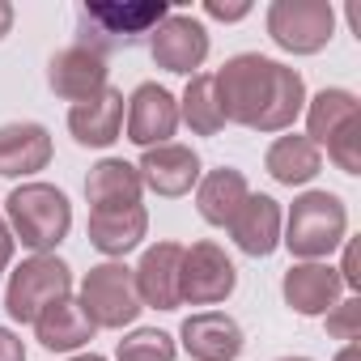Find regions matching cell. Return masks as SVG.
Here are the masks:
<instances>
[{"instance_id":"15","label":"cell","mask_w":361,"mask_h":361,"mask_svg":"<svg viewBox=\"0 0 361 361\" xmlns=\"http://www.w3.org/2000/svg\"><path fill=\"white\" fill-rule=\"evenodd\" d=\"M178 264H183V247L178 243H157L140 255V264L132 268L140 306H153V310L183 306L178 302Z\"/></svg>"},{"instance_id":"6","label":"cell","mask_w":361,"mask_h":361,"mask_svg":"<svg viewBox=\"0 0 361 361\" xmlns=\"http://www.w3.org/2000/svg\"><path fill=\"white\" fill-rule=\"evenodd\" d=\"M81 306H85V314L94 319V327H128V323H136V314L145 310L140 306V298H136V281H132V268L128 264H98V268H90L85 272V281H81V298H77Z\"/></svg>"},{"instance_id":"5","label":"cell","mask_w":361,"mask_h":361,"mask_svg":"<svg viewBox=\"0 0 361 361\" xmlns=\"http://www.w3.org/2000/svg\"><path fill=\"white\" fill-rule=\"evenodd\" d=\"M73 293V268L56 255H30L9 272L5 285V310L18 323H35L47 306Z\"/></svg>"},{"instance_id":"23","label":"cell","mask_w":361,"mask_h":361,"mask_svg":"<svg viewBox=\"0 0 361 361\" xmlns=\"http://www.w3.org/2000/svg\"><path fill=\"white\" fill-rule=\"evenodd\" d=\"M140 174L136 166L119 161V157H106L90 170L85 178V200L90 209H123V204H140Z\"/></svg>"},{"instance_id":"22","label":"cell","mask_w":361,"mask_h":361,"mask_svg":"<svg viewBox=\"0 0 361 361\" xmlns=\"http://www.w3.org/2000/svg\"><path fill=\"white\" fill-rule=\"evenodd\" d=\"M264 170L276 178V183H285V188H302V183H310V178L323 170V149H314L298 132L276 136L268 145V153H264Z\"/></svg>"},{"instance_id":"2","label":"cell","mask_w":361,"mask_h":361,"mask_svg":"<svg viewBox=\"0 0 361 361\" xmlns=\"http://www.w3.org/2000/svg\"><path fill=\"white\" fill-rule=\"evenodd\" d=\"M166 18H170L166 0H132V5L90 0V5L77 9V43L98 56L123 51V47H136L145 35H153Z\"/></svg>"},{"instance_id":"33","label":"cell","mask_w":361,"mask_h":361,"mask_svg":"<svg viewBox=\"0 0 361 361\" xmlns=\"http://www.w3.org/2000/svg\"><path fill=\"white\" fill-rule=\"evenodd\" d=\"M68 361H106V357H98V353H77V357H68Z\"/></svg>"},{"instance_id":"14","label":"cell","mask_w":361,"mask_h":361,"mask_svg":"<svg viewBox=\"0 0 361 361\" xmlns=\"http://www.w3.org/2000/svg\"><path fill=\"white\" fill-rule=\"evenodd\" d=\"M281 293H285L289 310H298V314L314 319V314H327V310L340 302V293H344V281H340V272H336L331 264L302 259V264H293V268L285 272V281H281Z\"/></svg>"},{"instance_id":"20","label":"cell","mask_w":361,"mask_h":361,"mask_svg":"<svg viewBox=\"0 0 361 361\" xmlns=\"http://www.w3.org/2000/svg\"><path fill=\"white\" fill-rule=\"evenodd\" d=\"M94 319L85 314V306L68 293V298H60L56 306H47L39 319H35V336H39V344L43 348H51V353H77L81 344H90L94 340Z\"/></svg>"},{"instance_id":"4","label":"cell","mask_w":361,"mask_h":361,"mask_svg":"<svg viewBox=\"0 0 361 361\" xmlns=\"http://www.w3.org/2000/svg\"><path fill=\"white\" fill-rule=\"evenodd\" d=\"M285 247L298 255V259H327L340 243H344V230H348V213H344V200L331 196V192H306L293 200L289 217H285Z\"/></svg>"},{"instance_id":"3","label":"cell","mask_w":361,"mask_h":361,"mask_svg":"<svg viewBox=\"0 0 361 361\" xmlns=\"http://www.w3.org/2000/svg\"><path fill=\"white\" fill-rule=\"evenodd\" d=\"M5 217H9L13 243L30 247L35 255L56 251L68 238V230H73V204L51 183H22V188H13L9 200H5Z\"/></svg>"},{"instance_id":"30","label":"cell","mask_w":361,"mask_h":361,"mask_svg":"<svg viewBox=\"0 0 361 361\" xmlns=\"http://www.w3.org/2000/svg\"><path fill=\"white\" fill-rule=\"evenodd\" d=\"M9 259H13V230H9L5 217H0V272L9 268Z\"/></svg>"},{"instance_id":"26","label":"cell","mask_w":361,"mask_h":361,"mask_svg":"<svg viewBox=\"0 0 361 361\" xmlns=\"http://www.w3.org/2000/svg\"><path fill=\"white\" fill-rule=\"evenodd\" d=\"M174 353H178L174 340L166 331H157V327H140V331L123 336L119 348H115L119 361H174Z\"/></svg>"},{"instance_id":"17","label":"cell","mask_w":361,"mask_h":361,"mask_svg":"<svg viewBox=\"0 0 361 361\" xmlns=\"http://www.w3.org/2000/svg\"><path fill=\"white\" fill-rule=\"evenodd\" d=\"M119 128H123V94L119 90H98L94 98L85 102H73L68 111V132L77 145L85 149H106L119 140Z\"/></svg>"},{"instance_id":"24","label":"cell","mask_w":361,"mask_h":361,"mask_svg":"<svg viewBox=\"0 0 361 361\" xmlns=\"http://www.w3.org/2000/svg\"><path fill=\"white\" fill-rule=\"evenodd\" d=\"M361 119V102L348 94V90H323V94H314L310 98V106H306V140L314 145V149H327L348 123H357Z\"/></svg>"},{"instance_id":"32","label":"cell","mask_w":361,"mask_h":361,"mask_svg":"<svg viewBox=\"0 0 361 361\" xmlns=\"http://www.w3.org/2000/svg\"><path fill=\"white\" fill-rule=\"evenodd\" d=\"M9 26H13V5H5V0H0V39L9 35Z\"/></svg>"},{"instance_id":"21","label":"cell","mask_w":361,"mask_h":361,"mask_svg":"<svg viewBox=\"0 0 361 361\" xmlns=\"http://www.w3.org/2000/svg\"><path fill=\"white\" fill-rule=\"evenodd\" d=\"M247 196H251V188H247L243 170H234V166H217V170L200 174V183H196V209L209 226H230V217L243 209Z\"/></svg>"},{"instance_id":"8","label":"cell","mask_w":361,"mask_h":361,"mask_svg":"<svg viewBox=\"0 0 361 361\" xmlns=\"http://www.w3.org/2000/svg\"><path fill=\"white\" fill-rule=\"evenodd\" d=\"M238 289V268L217 243H192L183 247L178 264V302L192 306H217Z\"/></svg>"},{"instance_id":"16","label":"cell","mask_w":361,"mask_h":361,"mask_svg":"<svg viewBox=\"0 0 361 361\" xmlns=\"http://www.w3.org/2000/svg\"><path fill=\"white\" fill-rule=\"evenodd\" d=\"M178 336H183V348L196 361H238V353H243V327H238V319H230L221 310H200V314L183 319Z\"/></svg>"},{"instance_id":"34","label":"cell","mask_w":361,"mask_h":361,"mask_svg":"<svg viewBox=\"0 0 361 361\" xmlns=\"http://www.w3.org/2000/svg\"><path fill=\"white\" fill-rule=\"evenodd\" d=\"M276 361H310V357H276Z\"/></svg>"},{"instance_id":"10","label":"cell","mask_w":361,"mask_h":361,"mask_svg":"<svg viewBox=\"0 0 361 361\" xmlns=\"http://www.w3.org/2000/svg\"><path fill=\"white\" fill-rule=\"evenodd\" d=\"M136 174H140V188H149L153 196H188L196 183H200V157L196 149L188 145H157V149H145V157L136 161Z\"/></svg>"},{"instance_id":"7","label":"cell","mask_w":361,"mask_h":361,"mask_svg":"<svg viewBox=\"0 0 361 361\" xmlns=\"http://www.w3.org/2000/svg\"><path fill=\"white\" fill-rule=\"evenodd\" d=\"M336 9L327 0H276L268 9V35L281 51L293 56H314L331 43Z\"/></svg>"},{"instance_id":"12","label":"cell","mask_w":361,"mask_h":361,"mask_svg":"<svg viewBox=\"0 0 361 361\" xmlns=\"http://www.w3.org/2000/svg\"><path fill=\"white\" fill-rule=\"evenodd\" d=\"M47 85L64 102H85L98 90H106V56H98V51H90L81 43L64 47L47 64Z\"/></svg>"},{"instance_id":"31","label":"cell","mask_w":361,"mask_h":361,"mask_svg":"<svg viewBox=\"0 0 361 361\" xmlns=\"http://www.w3.org/2000/svg\"><path fill=\"white\" fill-rule=\"evenodd\" d=\"M336 361H361V340H353V344H344V348L336 353Z\"/></svg>"},{"instance_id":"1","label":"cell","mask_w":361,"mask_h":361,"mask_svg":"<svg viewBox=\"0 0 361 361\" xmlns=\"http://www.w3.org/2000/svg\"><path fill=\"white\" fill-rule=\"evenodd\" d=\"M213 77L226 106V123H243L251 132H285L306 106V81L259 51L226 60Z\"/></svg>"},{"instance_id":"19","label":"cell","mask_w":361,"mask_h":361,"mask_svg":"<svg viewBox=\"0 0 361 361\" xmlns=\"http://www.w3.org/2000/svg\"><path fill=\"white\" fill-rule=\"evenodd\" d=\"M51 161V132L43 123H5L0 128V178H26Z\"/></svg>"},{"instance_id":"29","label":"cell","mask_w":361,"mask_h":361,"mask_svg":"<svg viewBox=\"0 0 361 361\" xmlns=\"http://www.w3.org/2000/svg\"><path fill=\"white\" fill-rule=\"evenodd\" d=\"M204 13H209V18H217V22H238V18H247V13H251V5H217V0H209Z\"/></svg>"},{"instance_id":"25","label":"cell","mask_w":361,"mask_h":361,"mask_svg":"<svg viewBox=\"0 0 361 361\" xmlns=\"http://www.w3.org/2000/svg\"><path fill=\"white\" fill-rule=\"evenodd\" d=\"M178 119H183L196 136H217L226 128V106H221V94H217V77L213 73H196L188 81Z\"/></svg>"},{"instance_id":"28","label":"cell","mask_w":361,"mask_h":361,"mask_svg":"<svg viewBox=\"0 0 361 361\" xmlns=\"http://www.w3.org/2000/svg\"><path fill=\"white\" fill-rule=\"evenodd\" d=\"M0 361H26V344L9 327H0Z\"/></svg>"},{"instance_id":"9","label":"cell","mask_w":361,"mask_h":361,"mask_svg":"<svg viewBox=\"0 0 361 361\" xmlns=\"http://www.w3.org/2000/svg\"><path fill=\"white\" fill-rule=\"evenodd\" d=\"M149 51H153V64L166 68V73H178V77H192L204 60H209V30L188 18V13H170L153 39H149Z\"/></svg>"},{"instance_id":"27","label":"cell","mask_w":361,"mask_h":361,"mask_svg":"<svg viewBox=\"0 0 361 361\" xmlns=\"http://www.w3.org/2000/svg\"><path fill=\"white\" fill-rule=\"evenodd\" d=\"M323 319H327V336H331V340H344V344L361 340V298L336 302Z\"/></svg>"},{"instance_id":"18","label":"cell","mask_w":361,"mask_h":361,"mask_svg":"<svg viewBox=\"0 0 361 361\" xmlns=\"http://www.w3.org/2000/svg\"><path fill=\"white\" fill-rule=\"evenodd\" d=\"M149 230V213L145 204H123V209H90V247L119 259L128 251L140 247Z\"/></svg>"},{"instance_id":"13","label":"cell","mask_w":361,"mask_h":361,"mask_svg":"<svg viewBox=\"0 0 361 361\" xmlns=\"http://www.w3.org/2000/svg\"><path fill=\"white\" fill-rule=\"evenodd\" d=\"M281 226H285V217H281V204L272 200V196H247L243 200V209L230 217V238H234V247L243 251V255H251V259H268L276 247H281Z\"/></svg>"},{"instance_id":"11","label":"cell","mask_w":361,"mask_h":361,"mask_svg":"<svg viewBox=\"0 0 361 361\" xmlns=\"http://www.w3.org/2000/svg\"><path fill=\"white\" fill-rule=\"evenodd\" d=\"M178 128V102L170 90H161L157 81H140L128 98V140L140 149H157L170 145Z\"/></svg>"}]
</instances>
